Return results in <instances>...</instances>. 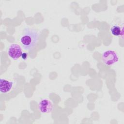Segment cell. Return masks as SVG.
Instances as JSON below:
<instances>
[{
  "label": "cell",
  "instance_id": "277c9868",
  "mask_svg": "<svg viewBox=\"0 0 124 124\" xmlns=\"http://www.w3.org/2000/svg\"><path fill=\"white\" fill-rule=\"evenodd\" d=\"M38 108L43 113H48L53 109V104L48 99H44L39 102Z\"/></svg>",
  "mask_w": 124,
  "mask_h": 124
},
{
  "label": "cell",
  "instance_id": "5b68a950",
  "mask_svg": "<svg viewBox=\"0 0 124 124\" xmlns=\"http://www.w3.org/2000/svg\"><path fill=\"white\" fill-rule=\"evenodd\" d=\"M13 85L12 81L1 78L0 80V92L1 93L9 92L12 89Z\"/></svg>",
  "mask_w": 124,
  "mask_h": 124
},
{
  "label": "cell",
  "instance_id": "8992f818",
  "mask_svg": "<svg viewBox=\"0 0 124 124\" xmlns=\"http://www.w3.org/2000/svg\"><path fill=\"white\" fill-rule=\"evenodd\" d=\"M111 34L115 36H120L123 32V28H121L119 26L115 25L113 26L110 29Z\"/></svg>",
  "mask_w": 124,
  "mask_h": 124
},
{
  "label": "cell",
  "instance_id": "52a82bcc",
  "mask_svg": "<svg viewBox=\"0 0 124 124\" xmlns=\"http://www.w3.org/2000/svg\"><path fill=\"white\" fill-rule=\"evenodd\" d=\"M21 57H22V59H24V60H25L26 58H27V55L26 53H23L22 55H21Z\"/></svg>",
  "mask_w": 124,
  "mask_h": 124
},
{
  "label": "cell",
  "instance_id": "3957f363",
  "mask_svg": "<svg viewBox=\"0 0 124 124\" xmlns=\"http://www.w3.org/2000/svg\"><path fill=\"white\" fill-rule=\"evenodd\" d=\"M8 53L10 57L15 60H17L23 53L20 46L17 44L11 45L8 48Z\"/></svg>",
  "mask_w": 124,
  "mask_h": 124
},
{
  "label": "cell",
  "instance_id": "6da1fadb",
  "mask_svg": "<svg viewBox=\"0 0 124 124\" xmlns=\"http://www.w3.org/2000/svg\"><path fill=\"white\" fill-rule=\"evenodd\" d=\"M38 33L33 29L26 28L20 37V42L25 50L32 49L37 44L38 40Z\"/></svg>",
  "mask_w": 124,
  "mask_h": 124
},
{
  "label": "cell",
  "instance_id": "7a4b0ae2",
  "mask_svg": "<svg viewBox=\"0 0 124 124\" xmlns=\"http://www.w3.org/2000/svg\"><path fill=\"white\" fill-rule=\"evenodd\" d=\"M102 60L106 65H112L118 62L119 57L115 51L108 50L103 53Z\"/></svg>",
  "mask_w": 124,
  "mask_h": 124
}]
</instances>
